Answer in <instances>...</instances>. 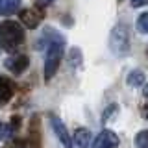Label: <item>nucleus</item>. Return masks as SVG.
I'll return each mask as SVG.
<instances>
[{
	"label": "nucleus",
	"mask_w": 148,
	"mask_h": 148,
	"mask_svg": "<svg viewBox=\"0 0 148 148\" xmlns=\"http://www.w3.org/2000/svg\"><path fill=\"white\" fill-rule=\"evenodd\" d=\"M13 96V83L8 78H0V104H6Z\"/></svg>",
	"instance_id": "9"
},
{
	"label": "nucleus",
	"mask_w": 148,
	"mask_h": 148,
	"mask_svg": "<svg viewBox=\"0 0 148 148\" xmlns=\"http://www.w3.org/2000/svg\"><path fill=\"white\" fill-rule=\"evenodd\" d=\"M24 43V30L15 21L0 22V45L6 50H15Z\"/></svg>",
	"instance_id": "1"
},
{
	"label": "nucleus",
	"mask_w": 148,
	"mask_h": 148,
	"mask_svg": "<svg viewBox=\"0 0 148 148\" xmlns=\"http://www.w3.org/2000/svg\"><path fill=\"white\" fill-rule=\"evenodd\" d=\"M43 18V13L39 9H34V8H28V9H22L21 11V21L24 22L26 28H37Z\"/></svg>",
	"instance_id": "7"
},
{
	"label": "nucleus",
	"mask_w": 148,
	"mask_h": 148,
	"mask_svg": "<svg viewBox=\"0 0 148 148\" xmlns=\"http://www.w3.org/2000/svg\"><path fill=\"white\" fill-rule=\"evenodd\" d=\"M63 59V39L56 37L54 41H50L48 50H46V58H45V78L50 80L59 69V63Z\"/></svg>",
	"instance_id": "2"
},
{
	"label": "nucleus",
	"mask_w": 148,
	"mask_h": 148,
	"mask_svg": "<svg viewBox=\"0 0 148 148\" xmlns=\"http://www.w3.org/2000/svg\"><path fill=\"white\" fill-rule=\"evenodd\" d=\"M146 52H148V48H146Z\"/></svg>",
	"instance_id": "18"
},
{
	"label": "nucleus",
	"mask_w": 148,
	"mask_h": 148,
	"mask_svg": "<svg viewBox=\"0 0 148 148\" xmlns=\"http://www.w3.org/2000/svg\"><path fill=\"white\" fill-rule=\"evenodd\" d=\"M137 30L141 34H148V13H143L137 18Z\"/></svg>",
	"instance_id": "12"
},
{
	"label": "nucleus",
	"mask_w": 148,
	"mask_h": 148,
	"mask_svg": "<svg viewBox=\"0 0 148 148\" xmlns=\"http://www.w3.org/2000/svg\"><path fill=\"white\" fill-rule=\"evenodd\" d=\"M21 9V0H0V15H13Z\"/></svg>",
	"instance_id": "10"
},
{
	"label": "nucleus",
	"mask_w": 148,
	"mask_h": 148,
	"mask_svg": "<svg viewBox=\"0 0 148 148\" xmlns=\"http://www.w3.org/2000/svg\"><path fill=\"white\" fill-rule=\"evenodd\" d=\"M143 95H145V98L148 100V83L145 85V89H143Z\"/></svg>",
	"instance_id": "16"
},
{
	"label": "nucleus",
	"mask_w": 148,
	"mask_h": 148,
	"mask_svg": "<svg viewBox=\"0 0 148 148\" xmlns=\"http://www.w3.org/2000/svg\"><path fill=\"white\" fill-rule=\"evenodd\" d=\"M52 2H54V0H37V6L43 8V6H48V4H52Z\"/></svg>",
	"instance_id": "15"
},
{
	"label": "nucleus",
	"mask_w": 148,
	"mask_h": 148,
	"mask_svg": "<svg viewBox=\"0 0 148 148\" xmlns=\"http://www.w3.org/2000/svg\"><path fill=\"white\" fill-rule=\"evenodd\" d=\"M91 141V132L85 128H78L74 132V148H87Z\"/></svg>",
	"instance_id": "8"
},
{
	"label": "nucleus",
	"mask_w": 148,
	"mask_h": 148,
	"mask_svg": "<svg viewBox=\"0 0 148 148\" xmlns=\"http://www.w3.org/2000/svg\"><path fill=\"white\" fill-rule=\"evenodd\" d=\"M145 115H146V119H148V106H146V109H145Z\"/></svg>",
	"instance_id": "17"
},
{
	"label": "nucleus",
	"mask_w": 148,
	"mask_h": 148,
	"mask_svg": "<svg viewBox=\"0 0 148 148\" xmlns=\"http://www.w3.org/2000/svg\"><path fill=\"white\" fill-rule=\"evenodd\" d=\"M119 135L111 130H104L98 133V137L95 139V145L92 148H117L119 146Z\"/></svg>",
	"instance_id": "4"
},
{
	"label": "nucleus",
	"mask_w": 148,
	"mask_h": 148,
	"mask_svg": "<svg viewBox=\"0 0 148 148\" xmlns=\"http://www.w3.org/2000/svg\"><path fill=\"white\" fill-rule=\"evenodd\" d=\"M109 48L115 56H126L130 52V32L126 24H117L111 30Z\"/></svg>",
	"instance_id": "3"
},
{
	"label": "nucleus",
	"mask_w": 148,
	"mask_h": 148,
	"mask_svg": "<svg viewBox=\"0 0 148 148\" xmlns=\"http://www.w3.org/2000/svg\"><path fill=\"white\" fill-rule=\"evenodd\" d=\"M28 63H30V59H28L26 56L17 54V56H11V58L6 59V69L11 71L13 74H21L28 69Z\"/></svg>",
	"instance_id": "5"
},
{
	"label": "nucleus",
	"mask_w": 148,
	"mask_h": 148,
	"mask_svg": "<svg viewBox=\"0 0 148 148\" xmlns=\"http://www.w3.org/2000/svg\"><path fill=\"white\" fill-rule=\"evenodd\" d=\"M135 145L137 148H148V132H139L137 137H135Z\"/></svg>",
	"instance_id": "13"
},
{
	"label": "nucleus",
	"mask_w": 148,
	"mask_h": 148,
	"mask_svg": "<svg viewBox=\"0 0 148 148\" xmlns=\"http://www.w3.org/2000/svg\"><path fill=\"white\" fill-rule=\"evenodd\" d=\"M126 83L130 87H141L145 83V74H143V71H132L126 78Z\"/></svg>",
	"instance_id": "11"
},
{
	"label": "nucleus",
	"mask_w": 148,
	"mask_h": 148,
	"mask_svg": "<svg viewBox=\"0 0 148 148\" xmlns=\"http://www.w3.org/2000/svg\"><path fill=\"white\" fill-rule=\"evenodd\" d=\"M130 4H132L133 8H143L148 4V0H130Z\"/></svg>",
	"instance_id": "14"
},
{
	"label": "nucleus",
	"mask_w": 148,
	"mask_h": 148,
	"mask_svg": "<svg viewBox=\"0 0 148 148\" xmlns=\"http://www.w3.org/2000/svg\"><path fill=\"white\" fill-rule=\"evenodd\" d=\"M50 122H52L54 133L58 135L59 141H61V145H63L65 148H72V139H71V135H69V132H67V128H65V124H63L58 117H52V119H50Z\"/></svg>",
	"instance_id": "6"
}]
</instances>
